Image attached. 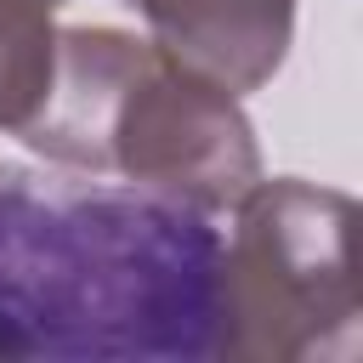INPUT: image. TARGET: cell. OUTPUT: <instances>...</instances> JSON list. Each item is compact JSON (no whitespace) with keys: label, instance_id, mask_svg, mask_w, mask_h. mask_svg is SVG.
<instances>
[{"label":"cell","instance_id":"5b68a950","mask_svg":"<svg viewBox=\"0 0 363 363\" xmlns=\"http://www.w3.org/2000/svg\"><path fill=\"white\" fill-rule=\"evenodd\" d=\"M57 23L51 0H0V130L23 136L51 91Z\"/></svg>","mask_w":363,"mask_h":363},{"label":"cell","instance_id":"3957f363","mask_svg":"<svg viewBox=\"0 0 363 363\" xmlns=\"http://www.w3.org/2000/svg\"><path fill=\"white\" fill-rule=\"evenodd\" d=\"M357 204L301 176L255 182L233 204L216 261V357H357Z\"/></svg>","mask_w":363,"mask_h":363},{"label":"cell","instance_id":"8992f818","mask_svg":"<svg viewBox=\"0 0 363 363\" xmlns=\"http://www.w3.org/2000/svg\"><path fill=\"white\" fill-rule=\"evenodd\" d=\"M51 6H62V0H51Z\"/></svg>","mask_w":363,"mask_h":363},{"label":"cell","instance_id":"277c9868","mask_svg":"<svg viewBox=\"0 0 363 363\" xmlns=\"http://www.w3.org/2000/svg\"><path fill=\"white\" fill-rule=\"evenodd\" d=\"M182 68L244 96L261 91L295 40V0H119Z\"/></svg>","mask_w":363,"mask_h":363},{"label":"cell","instance_id":"7a4b0ae2","mask_svg":"<svg viewBox=\"0 0 363 363\" xmlns=\"http://www.w3.org/2000/svg\"><path fill=\"white\" fill-rule=\"evenodd\" d=\"M23 142L68 170L119 176L204 216L261 182L238 96L119 28H57L51 91Z\"/></svg>","mask_w":363,"mask_h":363},{"label":"cell","instance_id":"6da1fadb","mask_svg":"<svg viewBox=\"0 0 363 363\" xmlns=\"http://www.w3.org/2000/svg\"><path fill=\"white\" fill-rule=\"evenodd\" d=\"M221 233L147 187L0 170V357H216Z\"/></svg>","mask_w":363,"mask_h":363}]
</instances>
